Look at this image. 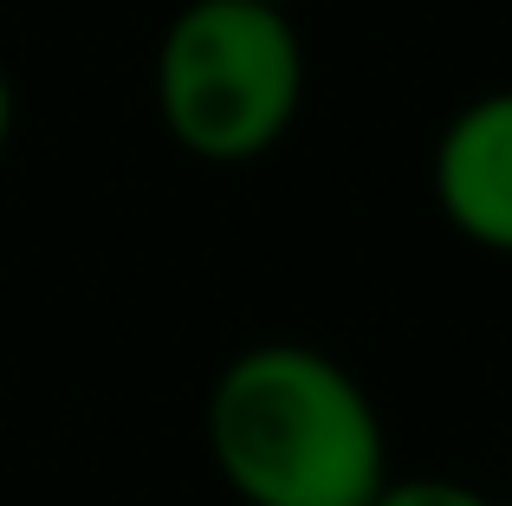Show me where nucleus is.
Wrapping results in <instances>:
<instances>
[{"label": "nucleus", "instance_id": "4", "mask_svg": "<svg viewBox=\"0 0 512 506\" xmlns=\"http://www.w3.org/2000/svg\"><path fill=\"white\" fill-rule=\"evenodd\" d=\"M370 506H500V500L467 487V481H448V474H402V481H389Z\"/></svg>", "mask_w": 512, "mask_h": 506}, {"label": "nucleus", "instance_id": "2", "mask_svg": "<svg viewBox=\"0 0 512 506\" xmlns=\"http://www.w3.org/2000/svg\"><path fill=\"white\" fill-rule=\"evenodd\" d=\"M169 143L208 169H247L292 137L305 111V39L292 7L182 0L150 65Z\"/></svg>", "mask_w": 512, "mask_h": 506}, {"label": "nucleus", "instance_id": "6", "mask_svg": "<svg viewBox=\"0 0 512 506\" xmlns=\"http://www.w3.org/2000/svg\"><path fill=\"white\" fill-rule=\"evenodd\" d=\"M266 7H292V13H299V7H305V0H266Z\"/></svg>", "mask_w": 512, "mask_h": 506}, {"label": "nucleus", "instance_id": "1", "mask_svg": "<svg viewBox=\"0 0 512 506\" xmlns=\"http://www.w3.org/2000/svg\"><path fill=\"white\" fill-rule=\"evenodd\" d=\"M201 429L240 506H370L389 487V435L370 390L299 338L227 357Z\"/></svg>", "mask_w": 512, "mask_h": 506}, {"label": "nucleus", "instance_id": "3", "mask_svg": "<svg viewBox=\"0 0 512 506\" xmlns=\"http://www.w3.org/2000/svg\"><path fill=\"white\" fill-rule=\"evenodd\" d=\"M428 195L467 247L512 260V85L467 98L441 124L428 150Z\"/></svg>", "mask_w": 512, "mask_h": 506}, {"label": "nucleus", "instance_id": "5", "mask_svg": "<svg viewBox=\"0 0 512 506\" xmlns=\"http://www.w3.org/2000/svg\"><path fill=\"white\" fill-rule=\"evenodd\" d=\"M13 137V85H7V65H0V150Z\"/></svg>", "mask_w": 512, "mask_h": 506}]
</instances>
